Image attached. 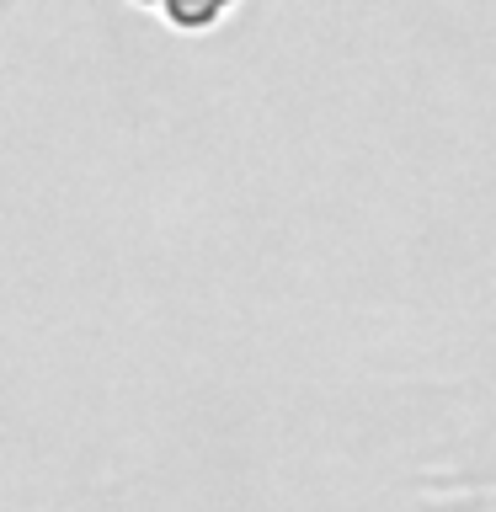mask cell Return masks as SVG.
<instances>
[{
	"label": "cell",
	"instance_id": "obj_1",
	"mask_svg": "<svg viewBox=\"0 0 496 512\" xmlns=\"http://www.w3.org/2000/svg\"><path fill=\"white\" fill-rule=\"evenodd\" d=\"M160 6H171V16L176 22H208L224 0H160Z\"/></svg>",
	"mask_w": 496,
	"mask_h": 512
}]
</instances>
